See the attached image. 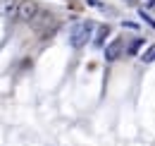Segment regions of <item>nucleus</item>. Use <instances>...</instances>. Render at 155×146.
I'll use <instances>...</instances> for the list:
<instances>
[{"label": "nucleus", "instance_id": "1", "mask_svg": "<svg viewBox=\"0 0 155 146\" xmlns=\"http://www.w3.org/2000/svg\"><path fill=\"white\" fill-rule=\"evenodd\" d=\"M91 34H93V22H91V19L77 22V24L72 26V34H69V43H72V48H81V46H86L88 38H91Z\"/></svg>", "mask_w": 155, "mask_h": 146}, {"label": "nucleus", "instance_id": "2", "mask_svg": "<svg viewBox=\"0 0 155 146\" xmlns=\"http://www.w3.org/2000/svg\"><path fill=\"white\" fill-rule=\"evenodd\" d=\"M29 24H31L36 31H41V34H50V31L55 29V24H58V22H55V17H53L50 12H41V10H38V15L31 19Z\"/></svg>", "mask_w": 155, "mask_h": 146}, {"label": "nucleus", "instance_id": "3", "mask_svg": "<svg viewBox=\"0 0 155 146\" xmlns=\"http://www.w3.org/2000/svg\"><path fill=\"white\" fill-rule=\"evenodd\" d=\"M38 2L36 0H19L17 2V15L15 17L17 19H21V22H31V19L38 15Z\"/></svg>", "mask_w": 155, "mask_h": 146}, {"label": "nucleus", "instance_id": "4", "mask_svg": "<svg viewBox=\"0 0 155 146\" xmlns=\"http://www.w3.org/2000/svg\"><path fill=\"white\" fill-rule=\"evenodd\" d=\"M122 50H124V43H122V38L110 41V43H107V48H105V60H107V62H115L117 57L122 55Z\"/></svg>", "mask_w": 155, "mask_h": 146}, {"label": "nucleus", "instance_id": "5", "mask_svg": "<svg viewBox=\"0 0 155 146\" xmlns=\"http://www.w3.org/2000/svg\"><path fill=\"white\" fill-rule=\"evenodd\" d=\"M2 15L5 17H15L17 15V0H2Z\"/></svg>", "mask_w": 155, "mask_h": 146}, {"label": "nucleus", "instance_id": "6", "mask_svg": "<svg viewBox=\"0 0 155 146\" xmlns=\"http://www.w3.org/2000/svg\"><path fill=\"white\" fill-rule=\"evenodd\" d=\"M107 34H110V26H98L93 43H96V46H105V38H107Z\"/></svg>", "mask_w": 155, "mask_h": 146}, {"label": "nucleus", "instance_id": "7", "mask_svg": "<svg viewBox=\"0 0 155 146\" xmlns=\"http://www.w3.org/2000/svg\"><path fill=\"white\" fill-rule=\"evenodd\" d=\"M141 60H143V62H155V43L148 46V48L141 53Z\"/></svg>", "mask_w": 155, "mask_h": 146}, {"label": "nucleus", "instance_id": "8", "mask_svg": "<svg viewBox=\"0 0 155 146\" xmlns=\"http://www.w3.org/2000/svg\"><path fill=\"white\" fill-rule=\"evenodd\" d=\"M141 46H143V41H141V38H138V41H134V43L129 46V53H138V48H141Z\"/></svg>", "mask_w": 155, "mask_h": 146}, {"label": "nucleus", "instance_id": "9", "mask_svg": "<svg viewBox=\"0 0 155 146\" xmlns=\"http://www.w3.org/2000/svg\"><path fill=\"white\" fill-rule=\"evenodd\" d=\"M138 15H141V19H146V22H148V24H150V26H153V29H155V19H153V17H148V15L143 12V10H141Z\"/></svg>", "mask_w": 155, "mask_h": 146}]
</instances>
